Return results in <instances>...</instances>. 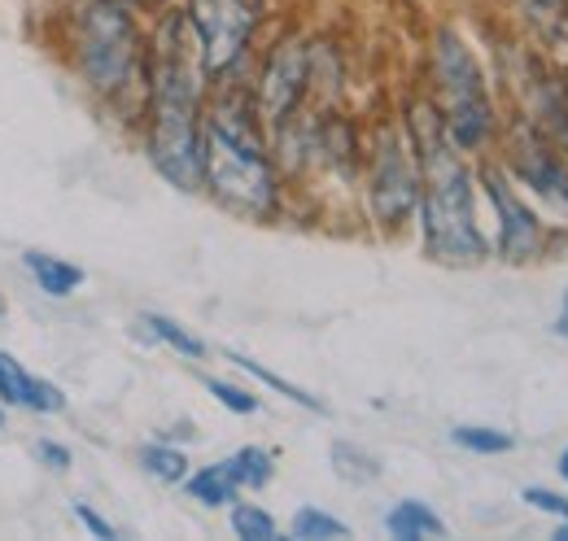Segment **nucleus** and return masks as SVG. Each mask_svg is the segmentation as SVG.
<instances>
[{
    "label": "nucleus",
    "instance_id": "nucleus-1",
    "mask_svg": "<svg viewBox=\"0 0 568 541\" xmlns=\"http://www.w3.org/2000/svg\"><path fill=\"white\" fill-rule=\"evenodd\" d=\"M202 44L189 13H166L149 67V157L166 184L193 193L206 184V123H202Z\"/></svg>",
    "mask_w": 568,
    "mask_h": 541
},
{
    "label": "nucleus",
    "instance_id": "nucleus-2",
    "mask_svg": "<svg viewBox=\"0 0 568 541\" xmlns=\"http://www.w3.org/2000/svg\"><path fill=\"white\" fill-rule=\"evenodd\" d=\"M407 132L420 157V218H425V249L433 263L473 267L486 258V236L477 227L473 175L464 166V149L450 140L442 110L428 101L412 105Z\"/></svg>",
    "mask_w": 568,
    "mask_h": 541
},
{
    "label": "nucleus",
    "instance_id": "nucleus-3",
    "mask_svg": "<svg viewBox=\"0 0 568 541\" xmlns=\"http://www.w3.org/2000/svg\"><path fill=\"white\" fill-rule=\"evenodd\" d=\"M206 188L219 205L241 218H272L276 210V171L254 132V119L223 101L206 119Z\"/></svg>",
    "mask_w": 568,
    "mask_h": 541
},
{
    "label": "nucleus",
    "instance_id": "nucleus-4",
    "mask_svg": "<svg viewBox=\"0 0 568 541\" xmlns=\"http://www.w3.org/2000/svg\"><path fill=\"white\" fill-rule=\"evenodd\" d=\"M74 62L92 92L119 96L136 83L141 31L123 0H79L74 9Z\"/></svg>",
    "mask_w": 568,
    "mask_h": 541
},
{
    "label": "nucleus",
    "instance_id": "nucleus-5",
    "mask_svg": "<svg viewBox=\"0 0 568 541\" xmlns=\"http://www.w3.org/2000/svg\"><path fill=\"white\" fill-rule=\"evenodd\" d=\"M433 79H437L442 123L450 140L464 153H477L495 135V105H490V88L481 79L477 58L455 31H437L433 40Z\"/></svg>",
    "mask_w": 568,
    "mask_h": 541
},
{
    "label": "nucleus",
    "instance_id": "nucleus-6",
    "mask_svg": "<svg viewBox=\"0 0 568 541\" xmlns=\"http://www.w3.org/2000/svg\"><path fill=\"white\" fill-rule=\"evenodd\" d=\"M416 205H420V157L412 132L381 127L367 171V210L381 227H403Z\"/></svg>",
    "mask_w": 568,
    "mask_h": 541
},
{
    "label": "nucleus",
    "instance_id": "nucleus-7",
    "mask_svg": "<svg viewBox=\"0 0 568 541\" xmlns=\"http://www.w3.org/2000/svg\"><path fill=\"white\" fill-rule=\"evenodd\" d=\"M184 13H189L193 35L202 44L206 74H223V70L236 67L250 49L254 27H258V4L254 0H189Z\"/></svg>",
    "mask_w": 568,
    "mask_h": 541
},
{
    "label": "nucleus",
    "instance_id": "nucleus-8",
    "mask_svg": "<svg viewBox=\"0 0 568 541\" xmlns=\"http://www.w3.org/2000/svg\"><path fill=\"white\" fill-rule=\"evenodd\" d=\"M481 184H486V197L495 205V218H498V258L503 263H534L547 245L542 236V223L534 218V210L520 202V193L511 188L507 171L498 166H486L481 171Z\"/></svg>",
    "mask_w": 568,
    "mask_h": 541
},
{
    "label": "nucleus",
    "instance_id": "nucleus-9",
    "mask_svg": "<svg viewBox=\"0 0 568 541\" xmlns=\"http://www.w3.org/2000/svg\"><path fill=\"white\" fill-rule=\"evenodd\" d=\"M511 175L568 218V166L560 157V149L534 123H520L511 132Z\"/></svg>",
    "mask_w": 568,
    "mask_h": 541
},
{
    "label": "nucleus",
    "instance_id": "nucleus-10",
    "mask_svg": "<svg viewBox=\"0 0 568 541\" xmlns=\"http://www.w3.org/2000/svg\"><path fill=\"white\" fill-rule=\"evenodd\" d=\"M311 88V49L302 40H284L281 49L267 58L263 79H258V114L267 127H284L288 114L302 105Z\"/></svg>",
    "mask_w": 568,
    "mask_h": 541
},
{
    "label": "nucleus",
    "instance_id": "nucleus-11",
    "mask_svg": "<svg viewBox=\"0 0 568 541\" xmlns=\"http://www.w3.org/2000/svg\"><path fill=\"white\" fill-rule=\"evenodd\" d=\"M0 402L27 406V410H40V415H49V410L58 415L67 406V398H62V389H53V385L36 380L31 371H22V363L0 349Z\"/></svg>",
    "mask_w": 568,
    "mask_h": 541
},
{
    "label": "nucleus",
    "instance_id": "nucleus-12",
    "mask_svg": "<svg viewBox=\"0 0 568 541\" xmlns=\"http://www.w3.org/2000/svg\"><path fill=\"white\" fill-rule=\"evenodd\" d=\"M184 484H189V493H193L202 507H223V502H232V498H236V489H245L232 459L211 463V468H202L197 476H184Z\"/></svg>",
    "mask_w": 568,
    "mask_h": 541
},
{
    "label": "nucleus",
    "instance_id": "nucleus-13",
    "mask_svg": "<svg viewBox=\"0 0 568 541\" xmlns=\"http://www.w3.org/2000/svg\"><path fill=\"white\" fill-rule=\"evenodd\" d=\"M385 529L394 533V538L403 541H420V538H442L446 533V524H442V516L425 507V502H416V498H407V502H398L389 516H385Z\"/></svg>",
    "mask_w": 568,
    "mask_h": 541
},
{
    "label": "nucleus",
    "instance_id": "nucleus-14",
    "mask_svg": "<svg viewBox=\"0 0 568 541\" xmlns=\"http://www.w3.org/2000/svg\"><path fill=\"white\" fill-rule=\"evenodd\" d=\"M27 270H31V279L49 293V297H71L74 288L83 284V270L71 267V263H62V258H49V254H27L22 258Z\"/></svg>",
    "mask_w": 568,
    "mask_h": 541
},
{
    "label": "nucleus",
    "instance_id": "nucleus-15",
    "mask_svg": "<svg viewBox=\"0 0 568 541\" xmlns=\"http://www.w3.org/2000/svg\"><path fill=\"white\" fill-rule=\"evenodd\" d=\"M227 358H232V363H236L241 371H250L254 380L272 385V389H276V394H284L288 402H297V406H306V410H315V415H324V402H320V398H311L306 389H297V385H288V380H281V376H276V371H267L263 363H254V358H245V354H236V349H227Z\"/></svg>",
    "mask_w": 568,
    "mask_h": 541
},
{
    "label": "nucleus",
    "instance_id": "nucleus-16",
    "mask_svg": "<svg viewBox=\"0 0 568 541\" xmlns=\"http://www.w3.org/2000/svg\"><path fill=\"white\" fill-rule=\"evenodd\" d=\"M450 441H455L459 450H468V455H507V450L516 446L507 432H498V428H473V423H459V428L450 432Z\"/></svg>",
    "mask_w": 568,
    "mask_h": 541
},
{
    "label": "nucleus",
    "instance_id": "nucleus-17",
    "mask_svg": "<svg viewBox=\"0 0 568 541\" xmlns=\"http://www.w3.org/2000/svg\"><path fill=\"white\" fill-rule=\"evenodd\" d=\"M141 468L149 476H158V480H166V484H180L189 476V459L180 450H171V446H144Z\"/></svg>",
    "mask_w": 568,
    "mask_h": 541
},
{
    "label": "nucleus",
    "instance_id": "nucleus-18",
    "mask_svg": "<svg viewBox=\"0 0 568 541\" xmlns=\"http://www.w3.org/2000/svg\"><path fill=\"white\" fill-rule=\"evenodd\" d=\"M293 538H351V529L320 507H302L293 516Z\"/></svg>",
    "mask_w": 568,
    "mask_h": 541
},
{
    "label": "nucleus",
    "instance_id": "nucleus-19",
    "mask_svg": "<svg viewBox=\"0 0 568 541\" xmlns=\"http://www.w3.org/2000/svg\"><path fill=\"white\" fill-rule=\"evenodd\" d=\"M232 533L245 541H272L276 538V520L263 511V507H254V502H241L236 511H232Z\"/></svg>",
    "mask_w": 568,
    "mask_h": 541
},
{
    "label": "nucleus",
    "instance_id": "nucleus-20",
    "mask_svg": "<svg viewBox=\"0 0 568 541\" xmlns=\"http://www.w3.org/2000/svg\"><path fill=\"white\" fill-rule=\"evenodd\" d=\"M232 463H236V476H241V484L245 489H263L267 480H272V455L263 450V446H245V450H236L232 455Z\"/></svg>",
    "mask_w": 568,
    "mask_h": 541
},
{
    "label": "nucleus",
    "instance_id": "nucleus-21",
    "mask_svg": "<svg viewBox=\"0 0 568 541\" xmlns=\"http://www.w3.org/2000/svg\"><path fill=\"white\" fill-rule=\"evenodd\" d=\"M144 328H153V337L166 340L171 349H180L184 358H202L206 354V345L193 337V333H184L175 319H166V315H144Z\"/></svg>",
    "mask_w": 568,
    "mask_h": 541
},
{
    "label": "nucleus",
    "instance_id": "nucleus-22",
    "mask_svg": "<svg viewBox=\"0 0 568 541\" xmlns=\"http://www.w3.org/2000/svg\"><path fill=\"white\" fill-rule=\"evenodd\" d=\"M206 389H211L214 398L227 406V410H236V415H254V410H258V398H254V394H245V389H236V385H223V380H206Z\"/></svg>",
    "mask_w": 568,
    "mask_h": 541
},
{
    "label": "nucleus",
    "instance_id": "nucleus-23",
    "mask_svg": "<svg viewBox=\"0 0 568 541\" xmlns=\"http://www.w3.org/2000/svg\"><path fill=\"white\" fill-rule=\"evenodd\" d=\"M520 498H525L534 511H547V516H556V520H568V498H565V493H551V489H538V484H529Z\"/></svg>",
    "mask_w": 568,
    "mask_h": 541
},
{
    "label": "nucleus",
    "instance_id": "nucleus-24",
    "mask_svg": "<svg viewBox=\"0 0 568 541\" xmlns=\"http://www.w3.org/2000/svg\"><path fill=\"white\" fill-rule=\"evenodd\" d=\"M74 520H79V524H83V529H88L92 538L114 541V524H105V520H101V516H97V511H92L88 502H74Z\"/></svg>",
    "mask_w": 568,
    "mask_h": 541
},
{
    "label": "nucleus",
    "instance_id": "nucleus-25",
    "mask_svg": "<svg viewBox=\"0 0 568 541\" xmlns=\"http://www.w3.org/2000/svg\"><path fill=\"white\" fill-rule=\"evenodd\" d=\"M36 459L40 463H53V472H67L71 468V450L58 446V441H36Z\"/></svg>",
    "mask_w": 568,
    "mask_h": 541
},
{
    "label": "nucleus",
    "instance_id": "nucleus-26",
    "mask_svg": "<svg viewBox=\"0 0 568 541\" xmlns=\"http://www.w3.org/2000/svg\"><path fill=\"white\" fill-rule=\"evenodd\" d=\"M556 333L568 337V293H565V306H560V315H556Z\"/></svg>",
    "mask_w": 568,
    "mask_h": 541
},
{
    "label": "nucleus",
    "instance_id": "nucleus-27",
    "mask_svg": "<svg viewBox=\"0 0 568 541\" xmlns=\"http://www.w3.org/2000/svg\"><path fill=\"white\" fill-rule=\"evenodd\" d=\"M551 538H560V541H568V520H560V524H556V533H551Z\"/></svg>",
    "mask_w": 568,
    "mask_h": 541
},
{
    "label": "nucleus",
    "instance_id": "nucleus-28",
    "mask_svg": "<svg viewBox=\"0 0 568 541\" xmlns=\"http://www.w3.org/2000/svg\"><path fill=\"white\" fill-rule=\"evenodd\" d=\"M556 468H560V476H565V480H568V450H565V455H560V463H556Z\"/></svg>",
    "mask_w": 568,
    "mask_h": 541
},
{
    "label": "nucleus",
    "instance_id": "nucleus-29",
    "mask_svg": "<svg viewBox=\"0 0 568 541\" xmlns=\"http://www.w3.org/2000/svg\"><path fill=\"white\" fill-rule=\"evenodd\" d=\"M0 310H4V297H0Z\"/></svg>",
    "mask_w": 568,
    "mask_h": 541
},
{
    "label": "nucleus",
    "instance_id": "nucleus-30",
    "mask_svg": "<svg viewBox=\"0 0 568 541\" xmlns=\"http://www.w3.org/2000/svg\"><path fill=\"white\" fill-rule=\"evenodd\" d=\"M123 4H136V0H123Z\"/></svg>",
    "mask_w": 568,
    "mask_h": 541
},
{
    "label": "nucleus",
    "instance_id": "nucleus-31",
    "mask_svg": "<svg viewBox=\"0 0 568 541\" xmlns=\"http://www.w3.org/2000/svg\"><path fill=\"white\" fill-rule=\"evenodd\" d=\"M0 423H4V415H0Z\"/></svg>",
    "mask_w": 568,
    "mask_h": 541
}]
</instances>
